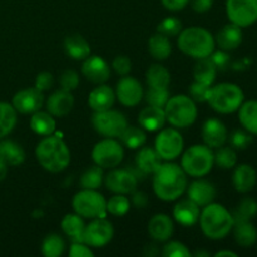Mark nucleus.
I'll use <instances>...</instances> for the list:
<instances>
[{"mask_svg":"<svg viewBox=\"0 0 257 257\" xmlns=\"http://www.w3.org/2000/svg\"><path fill=\"white\" fill-rule=\"evenodd\" d=\"M124 157V148L115 138H104L95 143L92 150V160L103 170H112L120 165Z\"/></svg>","mask_w":257,"mask_h":257,"instance_id":"1a4fd4ad","label":"nucleus"},{"mask_svg":"<svg viewBox=\"0 0 257 257\" xmlns=\"http://www.w3.org/2000/svg\"><path fill=\"white\" fill-rule=\"evenodd\" d=\"M210 59L217 68V70H226L231 64V57L226 50H213L210 55Z\"/></svg>","mask_w":257,"mask_h":257,"instance_id":"603ef678","label":"nucleus"},{"mask_svg":"<svg viewBox=\"0 0 257 257\" xmlns=\"http://www.w3.org/2000/svg\"><path fill=\"white\" fill-rule=\"evenodd\" d=\"M162 165V158L158 156L155 148L152 147H142L140 148L138 153L136 155V166L135 167L142 173L146 175H153L156 171Z\"/></svg>","mask_w":257,"mask_h":257,"instance_id":"a878e982","label":"nucleus"},{"mask_svg":"<svg viewBox=\"0 0 257 257\" xmlns=\"http://www.w3.org/2000/svg\"><path fill=\"white\" fill-rule=\"evenodd\" d=\"M148 52L156 60H165L172 53L170 38L161 33H156L148 40Z\"/></svg>","mask_w":257,"mask_h":257,"instance_id":"72a5a7b5","label":"nucleus"},{"mask_svg":"<svg viewBox=\"0 0 257 257\" xmlns=\"http://www.w3.org/2000/svg\"><path fill=\"white\" fill-rule=\"evenodd\" d=\"M161 2H162L163 7L167 10L178 12V10H182L183 8L187 7V4L191 0H161Z\"/></svg>","mask_w":257,"mask_h":257,"instance_id":"6e6d98bb","label":"nucleus"},{"mask_svg":"<svg viewBox=\"0 0 257 257\" xmlns=\"http://www.w3.org/2000/svg\"><path fill=\"white\" fill-rule=\"evenodd\" d=\"M177 45L183 54L195 59L207 58L215 50V37L202 27H190L178 34Z\"/></svg>","mask_w":257,"mask_h":257,"instance_id":"20e7f679","label":"nucleus"},{"mask_svg":"<svg viewBox=\"0 0 257 257\" xmlns=\"http://www.w3.org/2000/svg\"><path fill=\"white\" fill-rule=\"evenodd\" d=\"M82 74L93 84H104L110 78V67L99 55H89L83 60Z\"/></svg>","mask_w":257,"mask_h":257,"instance_id":"f3484780","label":"nucleus"},{"mask_svg":"<svg viewBox=\"0 0 257 257\" xmlns=\"http://www.w3.org/2000/svg\"><path fill=\"white\" fill-rule=\"evenodd\" d=\"M203 235L213 241L223 240L232 231L235 221L232 212L220 203L205 206L198 220Z\"/></svg>","mask_w":257,"mask_h":257,"instance_id":"7ed1b4c3","label":"nucleus"},{"mask_svg":"<svg viewBox=\"0 0 257 257\" xmlns=\"http://www.w3.org/2000/svg\"><path fill=\"white\" fill-rule=\"evenodd\" d=\"M215 165V152L206 145H193L188 147L181 158V167L186 175L193 178L205 177Z\"/></svg>","mask_w":257,"mask_h":257,"instance_id":"0eeeda50","label":"nucleus"},{"mask_svg":"<svg viewBox=\"0 0 257 257\" xmlns=\"http://www.w3.org/2000/svg\"><path fill=\"white\" fill-rule=\"evenodd\" d=\"M115 99L124 107H136L142 100L145 92L143 87L136 78L124 75L120 78L115 87Z\"/></svg>","mask_w":257,"mask_h":257,"instance_id":"2eb2a0df","label":"nucleus"},{"mask_svg":"<svg viewBox=\"0 0 257 257\" xmlns=\"http://www.w3.org/2000/svg\"><path fill=\"white\" fill-rule=\"evenodd\" d=\"M29 124L33 132L37 133L38 136H43V137L53 135L55 127H57L55 118L50 113L42 112V110L33 113Z\"/></svg>","mask_w":257,"mask_h":257,"instance_id":"7c9ffc66","label":"nucleus"},{"mask_svg":"<svg viewBox=\"0 0 257 257\" xmlns=\"http://www.w3.org/2000/svg\"><path fill=\"white\" fill-rule=\"evenodd\" d=\"M63 232L68 236L72 241H82L83 232L85 228L84 218L79 216L78 213H68L63 217L60 222ZM83 242V241H82Z\"/></svg>","mask_w":257,"mask_h":257,"instance_id":"c756f323","label":"nucleus"},{"mask_svg":"<svg viewBox=\"0 0 257 257\" xmlns=\"http://www.w3.org/2000/svg\"><path fill=\"white\" fill-rule=\"evenodd\" d=\"M65 242L58 233H50L42 243V253L45 257H59L64 253Z\"/></svg>","mask_w":257,"mask_h":257,"instance_id":"ea45409f","label":"nucleus"},{"mask_svg":"<svg viewBox=\"0 0 257 257\" xmlns=\"http://www.w3.org/2000/svg\"><path fill=\"white\" fill-rule=\"evenodd\" d=\"M233 221H252L257 216V202L253 198L245 197L240 201L232 212Z\"/></svg>","mask_w":257,"mask_h":257,"instance_id":"a19ab883","label":"nucleus"},{"mask_svg":"<svg viewBox=\"0 0 257 257\" xmlns=\"http://www.w3.org/2000/svg\"><path fill=\"white\" fill-rule=\"evenodd\" d=\"M131 208V201L125 195H119L115 193L113 197L107 201V212L117 217H122L125 213H128Z\"/></svg>","mask_w":257,"mask_h":257,"instance_id":"37998d69","label":"nucleus"},{"mask_svg":"<svg viewBox=\"0 0 257 257\" xmlns=\"http://www.w3.org/2000/svg\"><path fill=\"white\" fill-rule=\"evenodd\" d=\"M256 245H257V241H256Z\"/></svg>","mask_w":257,"mask_h":257,"instance_id":"0e129e2a","label":"nucleus"},{"mask_svg":"<svg viewBox=\"0 0 257 257\" xmlns=\"http://www.w3.org/2000/svg\"><path fill=\"white\" fill-rule=\"evenodd\" d=\"M161 255L163 257H190L192 256V253L182 242L168 240V242L162 247Z\"/></svg>","mask_w":257,"mask_h":257,"instance_id":"de8ad7c7","label":"nucleus"},{"mask_svg":"<svg viewBox=\"0 0 257 257\" xmlns=\"http://www.w3.org/2000/svg\"><path fill=\"white\" fill-rule=\"evenodd\" d=\"M132 203L137 208H145L148 203V197L145 192L141 191H133L132 192Z\"/></svg>","mask_w":257,"mask_h":257,"instance_id":"13d9d810","label":"nucleus"},{"mask_svg":"<svg viewBox=\"0 0 257 257\" xmlns=\"http://www.w3.org/2000/svg\"><path fill=\"white\" fill-rule=\"evenodd\" d=\"M242 28L233 24V23L223 25L215 37V42L218 45V48L222 50H226V52L237 49L241 45V43H242Z\"/></svg>","mask_w":257,"mask_h":257,"instance_id":"4be33fe9","label":"nucleus"},{"mask_svg":"<svg viewBox=\"0 0 257 257\" xmlns=\"http://www.w3.org/2000/svg\"><path fill=\"white\" fill-rule=\"evenodd\" d=\"M70 257H93L94 252L90 250V246L82 241H73L72 246L69 248Z\"/></svg>","mask_w":257,"mask_h":257,"instance_id":"5fc2aeb1","label":"nucleus"},{"mask_svg":"<svg viewBox=\"0 0 257 257\" xmlns=\"http://www.w3.org/2000/svg\"><path fill=\"white\" fill-rule=\"evenodd\" d=\"M143 255L147 257H155L160 255V248H158L157 242L153 241V242L147 243V245L145 246V248H143Z\"/></svg>","mask_w":257,"mask_h":257,"instance_id":"bf43d9fd","label":"nucleus"},{"mask_svg":"<svg viewBox=\"0 0 257 257\" xmlns=\"http://www.w3.org/2000/svg\"><path fill=\"white\" fill-rule=\"evenodd\" d=\"M92 124L95 132L105 138H119L128 125L127 118L123 113L114 109L94 112L92 115Z\"/></svg>","mask_w":257,"mask_h":257,"instance_id":"9d476101","label":"nucleus"},{"mask_svg":"<svg viewBox=\"0 0 257 257\" xmlns=\"http://www.w3.org/2000/svg\"><path fill=\"white\" fill-rule=\"evenodd\" d=\"M217 72V68L215 67L210 57L201 58V59H197V63L193 68V77H195L196 82L203 83L206 85H212Z\"/></svg>","mask_w":257,"mask_h":257,"instance_id":"f704fd0d","label":"nucleus"},{"mask_svg":"<svg viewBox=\"0 0 257 257\" xmlns=\"http://www.w3.org/2000/svg\"><path fill=\"white\" fill-rule=\"evenodd\" d=\"M75 213L87 220L105 217L107 215V200L98 190H84L75 193L72 201Z\"/></svg>","mask_w":257,"mask_h":257,"instance_id":"6e6552de","label":"nucleus"},{"mask_svg":"<svg viewBox=\"0 0 257 257\" xmlns=\"http://www.w3.org/2000/svg\"><path fill=\"white\" fill-rule=\"evenodd\" d=\"M228 140H230L231 147L235 148V150L242 151L247 150L251 146V143L253 142V135H251L246 130H236L231 133Z\"/></svg>","mask_w":257,"mask_h":257,"instance_id":"49530a36","label":"nucleus"},{"mask_svg":"<svg viewBox=\"0 0 257 257\" xmlns=\"http://www.w3.org/2000/svg\"><path fill=\"white\" fill-rule=\"evenodd\" d=\"M146 80L148 88H168L171 83V74L163 65L153 64L146 72Z\"/></svg>","mask_w":257,"mask_h":257,"instance_id":"e433bc0d","label":"nucleus"},{"mask_svg":"<svg viewBox=\"0 0 257 257\" xmlns=\"http://www.w3.org/2000/svg\"><path fill=\"white\" fill-rule=\"evenodd\" d=\"M8 175V163L0 157V182L5 180Z\"/></svg>","mask_w":257,"mask_h":257,"instance_id":"052dcab7","label":"nucleus"},{"mask_svg":"<svg viewBox=\"0 0 257 257\" xmlns=\"http://www.w3.org/2000/svg\"><path fill=\"white\" fill-rule=\"evenodd\" d=\"M104 185L110 192L128 195L137 188L138 176L132 168H112L104 176Z\"/></svg>","mask_w":257,"mask_h":257,"instance_id":"4468645a","label":"nucleus"},{"mask_svg":"<svg viewBox=\"0 0 257 257\" xmlns=\"http://www.w3.org/2000/svg\"><path fill=\"white\" fill-rule=\"evenodd\" d=\"M153 192L160 200L172 202L178 200L187 188V175L182 167L171 161L162 163L153 173Z\"/></svg>","mask_w":257,"mask_h":257,"instance_id":"f257e3e1","label":"nucleus"},{"mask_svg":"<svg viewBox=\"0 0 257 257\" xmlns=\"http://www.w3.org/2000/svg\"><path fill=\"white\" fill-rule=\"evenodd\" d=\"M114 236L113 225L105 217H99L92 220L89 225H85L83 232V242L90 247H104L112 241Z\"/></svg>","mask_w":257,"mask_h":257,"instance_id":"ddd939ff","label":"nucleus"},{"mask_svg":"<svg viewBox=\"0 0 257 257\" xmlns=\"http://www.w3.org/2000/svg\"><path fill=\"white\" fill-rule=\"evenodd\" d=\"M138 124L148 132H157L162 130L163 125L166 124L165 110L163 108L152 107V105L143 108L138 115Z\"/></svg>","mask_w":257,"mask_h":257,"instance_id":"bb28decb","label":"nucleus"},{"mask_svg":"<svg viewBox=\"0 0 257 257\" xmlns=\"http://www.w3.org/2000/svg\"><path fill=\"white\" fill-rule=\"evenodd\" d=\"M181 32H182V22L175 17L165 18L157 25V33H161L167 38L177 37Z\"/></svg>","mask_w":257,"mask_h":257,"instance_id":"a18cd8bd","label":"nucleus"},{"mask_svg":"<svg viewBox=\"0 0 257 257\" xmlns=\"http://www.w3.org/2000/svg\"><path fill=\"white\" fill-rule=\"evenodd\" d=\"M245 102V94L240 85L235 83H220L211 85L207 103L215 112L220 114H231L237 112Z\"/></svg>","mask_w":257,"mask_h":257,"instance_id":"39448f33","label":"nucleus"},{"mask_svg":"<svg viewBox=\"0 0 257 257\" xmlns=\"http://www.w3.org/2000/svg\"><path fill=\"white\" fill-rule=\"evenodd\" d=\"M211 85H206L200 82H193L190 87V97L192 98L195 102L205 103L207 102L208 92H210Z\"/></svg>","mask_w":257,"mask_h":257,"instance_id":"8fccbe9b","label":"nucleus"},{"mask_svg":"<svg viewBox=\"0 0 257 257\" xmlns=\"http://www.w3.org/2000/svg\"><path fill=\"white\" fill-rule=\"evenodd\" d=\"M200 207L195 202H192L190 198L178 201L175 207H173V218H175V221L180 225L186 226V227H191V226L196 225L200 220Z\"/></svg>","mask_w":257,"mask_h":257,"instance_id":"393cba45","label":"nucleus"},{"mask_svg":"<svg viewBox=\"0 0 257 257\" xmlns=\"http://www.w3.org/2000/svg\"><path fill=\"white\" fill-rule=\"evenodd\" d=\"M17 113L10 103L0 102V140L7 137L17 125Z\"/></svg>","mask_w":257,"mask_h":257,"instance_id":"4c0bfd02","label":"nucleus"},{"mask_svg":"<svg viewBox=\"0 0 257 257\" xmlns=\"http://www.w3.org/2000/svg\"><path fill=\"white\" fill-rule=\"evenodd\" d=\"M0 157L8 166H20L25 161V151L14 141L3 140L0 142Z\"/></svg>","mask_w":257,"mask_h":257,"instance_id":"2f4dec72","label":"nucleus"},{"mask_svg":"<svg viewBox=\"0 0 257 257\" xmlns=\"http://www.w3.org/2000/svg\"><path fill=\"white\" fill-rule=\"evenodd\" d=\"M59 84L62 89L68 90V92H73L79 85V75L75 70H65L59 78Z\"/></svg>","mask_w":257,"mask_h":257,"instance_id":"09e8293b","label":"nucleus"},{"mask_svg":"<svg viewBox=\"0 0 257 257\" xmlns=\"http://www.w3.org/2000/svg\"><path fill=\"white\" fill-rule=\"evenodd\" d=\"M187 191V198H190L192 202H195L198 207H205L213 202L217 191L213 183L210 181L197 178L190 185V187L186 188Z\"/></svg>","mask_w":257,"mask_h":257,"instance_id":"aec40b11","label":"nucleus"},{"mask_svg":"<svg viewBox=\"0 0 257 257\" xmlns=\"http://www.w3.org/2000/svg\"><path fill=\"white\" fill-rule=\"evenodd\" d=\"M44 104V93L37 88H25L15 93L13 97L12 105L18 113L22 114H33L42 109Z\"/></svg>","mask_w":257,"mask_h":257,"instance_id":"dca6fc26","label":"nucleus"},{"mask_svg":"<svg viewBox=\"0 0 257 257\" xmlns=\"http://www.w3.org/2000/svg\"><path fill=\"white\" fill-rule=\"evenodd\" d=\"M202 140L206 146L213 148L222 147L228 140L225 123L217 118H210L202 125Z\"/></svg>","mask_w":257,"mask_h":257,"instance_id":"a211bd4d","label":"nucleus"},{"mask_svg":"<svg viewBox=\"0 0 257 257\" xmlns=\"http://www.w3.org/2000/svg\"><path fill=\"white\" fill-rule=\"evenodd\" d=\"M143 97L146 98V102L148 103V105L165 108L166 103L170 99V90H168V88H148Z\"/></svg>","mask_w":257,"mask_h":257,"instance_id":"c03bdc74","label":"nucleus"},{"mask_svg":"<svg viewBox=\"0 0 257 257\" xmlns=\"http://www.w3.org/2000/svg\"><path fill=\"white\" fill-rule=\"evenodd\" d=\"M226 13L230 23L251 27L257 22V0H226Z\"/></svg>","mask_w":257,"mask_h":257,"instance_id":"f8f14e48","label":"nucleus"},{"mask_svg":"<svg viewBox=\"0 0 257 257\" xmlns=\"http://www.w3.org/2000/svg\"><path fill=\"white\" fill-rule=\"evenodd\" d=\"M210 255H211V253L208 252V251H197V252L193 253V256H198V257H201V256L208 257Z\"/></svg>","mask_w":257,"mask_h":257,"instance_id":"e2e57ef3","label":"nucleus"},{"mask_svg":"<svg viewBox=\"0 0 257 257\" xmlns=\"http://www.w3.org/2000/svg\"><path fill=\"white\" fill-rule=\"evenodd\" d=\"M74 107V97L72 92H68L60 88L48 97L45 108L54 118H62L69 114Z\"/></svg>","mask_w":257,"mask_h":257,"instance_id":"6ab92c4d","label":"nucleus"},{"mask_svg":"<svg viewBox=\"0 0 257 257\" xmlns=\"http://www.w3.org/2000/svg\"><path fill=\"white\" fill-rule=\"evenodd\" d=\"M238 119L243 130L257 136V100H247L238 108Z\"/></svg>","mask_w":257,"mask_h":257,"instance_id":"473e14b6","label":"nucleus"},{"mask_svg":"<svg viewBox=\"0 0 257 257\" xmlns=\"http://www.w3.org/2000/svg\"><path fill=\"white\" fill-rule=\"evenodd\" d=\"M53 85H54V77H53L52 73L42 72L35 78L34 87L40 92H48V90L52 89Z\"/></svg>","mask_w":257,"mask_h":257,"instance_id":"864d4df0","label":"nucleus"},{"mask_svg":"<svg viewBox=\"0 0 257 257\" xmlns=\"http://www.w3.org/2000/svg\"><path fill=\"white\" fill-rule=\"evenodd\" d=\"M35 157L39 165L50 173L64 171L70 163V150L58 136H45L37 145Z\"/></svg>","mask_w":257,"mask_h":257,"instance_id":"f03ea898","label":"nucleus"},{"mask_svg":"<svg viewBox=\"0 0 257 257\" xmlns=\"http://www.w3.org/2000/svg\"><path fill=\"white\" fill-rule=\"evenodd\" d=\"M148 235L156 242H167L173 235V221L165 213L155 215L148 222Z\"/></svg>","mask_w":257,"mask_h":257,"instance_id":"412c9836","label":"nucleus"},{"mask_svg":"<svg viewBox=\"0 0 257 257\" xmlns=\"http://www.w3.org/2000/svg\"><path fill=\"white\" fill-rule=\"evenodd\" d=\"M185 141L177 128L168 127L160 130L155 140V150L162 161H173L182 153Z\"/></svg>","mask_w":257,"mask_h":257,"instance_id":"9b49d317","label":"nucleus"},{"mask_svg":"<svg viewBox=\"0 0 257 257\" xmlns=\"http://www.w3.org/2000/svg\"><path fill=\"white\" fill-rule=\"evenodd\" d=\"M120 143L130 150H140L147 142V136L143 128L127 125L119 136Z\"/></svg>","mask_w":257,"mask_h":257,"instance_id":"c9c22d12","label":"nucleus"},{"mask_svg":"<svg viewBox=\"0 0 257 257\" xmlns=\"http://www.w3.org/2000/svg\"><path fill=\"white\" fill-rule=\"evenodd\" d=\"M112 68L118 75L120 77H124V75H128L132 70V62L128 57L125 55H118L113 59L112 62Z\"/></svg>","mask_w":257,"mask_h":257,"instance_id":"3c124183","label":"nucleus"},{"mask_svg":"<svg viewBox=\"0 0 257 257\" xmlns=\"http://www.w3.org/2000/svg\"><path fill=\"white\" fill-rule=\"evenodd\" d=\"M257 183V172L255 168L247 163L235 166L232 175V185L240 193H248L255 188Z\"/></svg>","mask_w":257,"mask_h":257,"instance_id":"b1692460","label":"nucleus"},{"mask_svg":"<svg viewBox=\"0 0 257 257\" xmlns=\"http://www.w3.org/2000/svg\"><path fill=\"white\" fill-rule=\"evenodd\" d=\"M163 110H165L166 122H168L177 130L192 125L197 119L198 114L196 102L190 95L186 94L170 97Z\"/></svg>","mask_w":257,"mask_h":257,"instance_id":"423d86ee","label":"nucleus"},{"mask_svg":"<svg viewBox=\"0 0 257 257\" xmlns=\"http://www.w3.org/2000/svg\"><path fill=\"white\" fill-rule=\"evenodd\" d=\"M64 50L74 60H84L90 55V45L84 37L78 33L69 34L64 39Z\"/></svg>","mask_w":257,"mask_h":257,"instance_id":"cd10ccee","label":"nucleus"},{"mask_svg":"<svg viewBox=\"0 0 257 257\" xmlns=\"http://www.w3.org/2000/svg\"><path fill=\"white\" fill-rule=\"evenodd\" d=\"M215 256L216 257H223V256L237 257V253L233 252V251H230V250H223V251H218V252H216Z\"/></svg>","mask_w":257,"mask_h":257,"instance_id":"680f3d73","label":"nucleus"},{"mask_svg":"<svg viewBox=\"0 0 257 257\" xmlns=\"http://www.w3.org/2000/svg\"><path fill=\"white\" fill-rule=\"evenodd\" d=\"M215 165L218 166L222 170H231L237 165V153L235 148L226 147L225 145L222 147H218L215 152Z\"/></svg>","mask_w":257,"mask_h":257,"instance_id":"79ce46f5","label":"nucleus"},{"mask_svg":"<svg viewBox=\"0 0 257 257\" xmlns=\"http://www.w3.org/2000/svg\"><path fill=\"white\" fill-rule=\"evenodd\" d=\"M115 103V92L104 83L98 84L88 97V104L93 112H103L113 108Z\"/></svg>","mask_w":257,"mask_h":257,"instance_id":"5701e85b","label":"nucleus"},{"mask_svg":"<svg viewBox=\"0 0 257 257\" xmlns=\"http://www.w3.org/2000/svg\"><path fill=\"white\" fill-rule=\"evenodd\" d=\"M104 182V172L99 166H92L80 176L79 185L84 190H98Z\"/></svg>","mask_w":257,"mask_h":257,"instance_id":"58836bf2","label":"nucleus"},{"mask_svg":"<svg viewBox=\"0 0 257 257\" xmlns=\"http://www.w3.org/2000/svg\"><path fill=\"white\" fill-rule=\"evenodd\" d=\"M213 0H191V7L196 13H206L212 8Z\"/></svg>","mask_w":257,"mask_h":257,"instance_id":"4d7b16f0","label":"nucleus"},{"mask_svg":"<svg viewBox=\"0 0 257 257\" xmlns=\"http://www.w3.org/2000/svg\"><path fill=\"white\" fill-rule=\"evenodd\" d=\"M232 231L236 243L241 247H252L256 243L257 230L251 221H237L233 225Z\"/></svg>","mask_w":257,"mask_h":257,"instance_id":"c85d7f7f","label":"nucleus"}]
</instances>
